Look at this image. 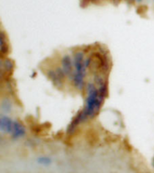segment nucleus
<instances>
[{"label": "nucleus", "mask_w": 154, "mask_h": 173, "mask_svg": "<svg viewBox=\"0 0 154 173\" xmlns=\"http://www.w3.org/2000/svg\"><path fill=\"white\" fill-rule=\"evenodd\" d=\"M74 61H72V59L69 55H64L61 59V69L63 70L66 77H71L73 75L72 69Z\"/></svg>", "instance_id": "nucleus-3"}, {"label": "nucleus", "mask_w": 154, "mask_h": 173, "mask_svg": "<svg viewBox=\"0 0 154 173\" xmlns=\"http://www.w3.org/2000/svg\"><path fill=\"white\" fill-rule=\"evenodd\" d=\"M97 88H98V93H99V96H100L102 98H104H104L108 96V88H107V83L104 84V85H102V86H100V87H98Z\"/></svg>", "instance_id": "nucleus-11"}, {"label": "nucleus", "mask_w": 154, "mask_h": 173, "mask_svg": "<svg viewBox=\"0 0 154 173\" xmlns=\"http://www.w3.org/2000/svg\"><path fill=\"white\" fill-rule=\"evenodd\" d=\"M1 109H2V112L3 113H10L11 110H12V104L11 102L7 99V98H6V99H4L1 103Z\"/></svg>", "instance_id": "nucleus-9"}, {"label": "nucleus", "mask_w": 154, "mask_h": 173, "mask_svg": "<svg viewBox=\"0 0 154 173\" xmlns=\"http://www.w3.org/2000/svg\"><path fill=\"white\" fill-rule=\"evenodd\" d=\"M14 122L10 117L6 116V115H2L0 118V130L3 133H11L13 130Z\"/></svg>", "instance_id": "nucleus-4"}, {"label": "nucleus", "mask_w": 154, "mask_h": 173, "mask_svg": "<svg viewBox=\"0 0 154 173\" xmlns=\"http://www.w3.org/2000/svg\"><path fill=\"white\" fill-rule=\"evenodd\" d=\"M11 134H12L13 138H14V139L23 137L24 134H25V128H24V126L23 125H21L19 122L14 121Z\"/></svg>", "instance_id": "nucleus-6"}, {"label": "nucleus", "mask_w": 154, "mask_h": 173, "mask_svg": "<svg viewBox=\"0 0 154 173\" xmlns=\"http://www.w3.org/2000/svg\"><path fill=\"white\" fill-rule=\"evenodd\" d=\"M94 80H95V84H96V86L97 88L107 83L105 80H104V79L101 75H99V74H96V75L95 76V78H94Z\"/></svg>", "instance_id": "nucleus-12"}, {"label": "nucleus", "mask_w": 154, "mask_h": 173, "mask_svg": "<svg viewBox=\"0 0 154 173\" xmlns=\"http://www.w3.org/2000/svg\"><path fill=\"white\" fill-rule=\"evenodd\" d=\"M133 1H135V2H142V0H133Z\"/></svg>", "instance_id": "nucleus-13"}, {"label": "nucleus", "mask_w": 154, "mask_h": 173, "mask_svg": "<svg viewBox=\"0 0 154 173\" xmlns=\"http://www.w3.org/2000/svg\"><path fill=\"white\" fill-rule=\"evenodd\" d=\"M73 61H74L75 72L74 74L78 75L80 77H86L87 74V68L85 66V58L83 52H77L73 57Z\"/></svg>", "instance_id": "nucleus-2"}, {"label": "nucleus", "mask_w": 154, "mask_h": 173, "mask_svg": "<svg viewBox=\"0 0 154 173\" xmlns=\"http://www.w3.org/2000/svg\"><path fill=\"white\" fill-rule=\"evenodd\" d=\"M2 67H3V70L7 73V74H10L13 72L14 70V63L13 61L10 60V59H6L2 64Z\"/></svg>", "instance_id": "nucleus-8"}, {"label": "nucleus", "mask_w": 154, "mask_h": 173, "mask_svg": "<svg viewBox=\"0 0 154 173\" xmlns=\"http://www.w3.org/2000/svg\"><path fill=\"white\" fill-rule=\"evenodd\" d=\"M47 76L48 78L50 79V80L52 82V84L57 87L58 88H61L62 86H63V79H61L58 73H57L56 70H50L47 71Z\"/></svg>", "instance_id": "nucleus-5"}, {"label": "nucleus", "mask_w": 154, "mask_h": 173, "mask_svg": "<svg viewBox=\"0 0 154 173\" xmlns=\"http://www.w3.org/2000/svg\"><path fill=\"white\" fill-rule=\"evenodd\" d=\"M81 122H84L83 116H82V112L78 113L77 116L74 118V120H73V121L71 122L70 125H69V127H68V134H72L73 132H74V131L76 130V128L78 127V125H79V123H80Z\"/></svg>", "instance_id": "nucleus-7"}, {"label": "nucleus", "mask_w": 154, "mask_h": 173, "mask_svg": "<svg viewBox=\"0 0 154 173\" xmlns=\"http://www.w3.org/2000/svg\"><path fill=\"white\" fill-rule=\"evenodd\" d=\"M0 50H1L2 55L6 54L8 51L7 43L6 42V35L4 34V32H1V46H0Z\"/></svg>", "instance_id": "nucleus-10"}, {"label": "nucleus", "mask_w": 154, "mask_h": 173, "mask_svg": "<svg viewBox=\"0 0 154 173\" xmlns=\"http://www.w3.org/2000/svg\"><path fill=\"white\" fill-rule=\"evenodd\" d=\"M87 96L86 99V105L84 110L82 111L85 120L96 116L99 113L103 102L104 100V98L99 96L98 88L93 83H87Z\"/></svg>", "instance_id": "nucleus-1"}, {"label": "nucleus", "mask_w": 154, "mask_h": 173, "mask_svg": "<svg viewBox=\"0 0 154 173\" xmlns=\"http://www.w3.org/2000/svg\"><path fill=\"white\" fill-rule=\"evenodd\" d=\"M153 164H154V161H153Z\"/></svg>", "instance_id": "nucleus-14"}]
</instances>
